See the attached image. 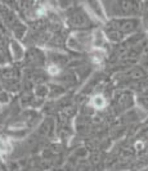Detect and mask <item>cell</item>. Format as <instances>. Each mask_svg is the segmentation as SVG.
I'll list each match as a JSON object with an SVG mask.
<instances>
[{
  "instance_id": "1",
  "label": "cell",
  "mask_w": 148,
  "mask_h": 171,
  "mask_svg": "<svg viewBox=\"0 0 148 171\" xmlns=\"http://www.w3.org/2000/svg\"><path fill=\"white\" fill-rule=\"evenodd\" d=\"M93 104L95 105V107H98V108L104 107V99L102 98V97H95L93 99Z\"/></svg>"
},
{
  "instance_id": "3",
  "label": "cell",
  "mask_w": 148,
  "mask_h": 171,
  "mask_svg": "<svg viewBox=\"0 0 148 171\" xmlns=\"http://www.w3.org/2000/svg\"><path fill=\"white\" fill-rule=\"evenodd\" d=\"M58 71V68H55V67H50L49 68V72L50 73H54V72H57Z\"/></svg>"
},
{
  "instance_id": "2",
  "label": "cell",
  "mask_w": 148,
  "mask_h": 171,
  "mask_svg": "<svg viewBox=\"0 0 148 171\" xmlns=\"http://www.w3.org/2000/svg\"><path fill=\"white\" fill-rule=\"evenodd\" d=\"M0 152H2V153L7 152V143L4 142L2 138H0Z\"/></svg>"
}]
</instances>
